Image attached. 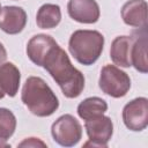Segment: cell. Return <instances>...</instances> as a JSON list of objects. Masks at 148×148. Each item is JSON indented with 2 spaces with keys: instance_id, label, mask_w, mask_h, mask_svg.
Here are the masks:
<instances>
[{
  "instance_id": "cell-3",
  "label": "cell",
  "mask_w": 148,
  "mask_h": 148,
  "mask_svg": "<svg viewBox=\"0 0 148 148\" xmlns=\"http://www.w3.org/2000/svg\"><path fill=\"white\" fill-rule=\"evenodd\" d=\"M104 37L96 30H76L72 34L68 49L74 59L82 65H92L102 54Z\"/></svg>"
},
{
  "instance_id": "cell-9",
  "label": "cell",
  "mask_w": 148,
  "mask_h": 148,
  "mask_svg": "<svg viewBox=\"0 0 148 148\" xmlns=\"http://www.w3.org/2000/svg\"><path fill=\"white\" fill-rule=\"evenodd\" d=\"M27 23V13L16 6H6L0 10V29L9 35L21 32Z\"/></svg>"
},
{
  "instance_id": "cell-20",
  "label": "cell",
  "mask_w": 148,
  "mask_h": 148,
  "mask_svg": "<svg viewBox=\"0 0 148 148\" xmlns=\"http://www.w3.org/2000/svg\"><path fill=\"white\" fill-rule=\"evenodd\" d=\"M3 96H5V92H3V91H2V89L0 88V99H1V98H3Z\"/></svg>"
},
{
  "instance_id": "cell-12",
  "label": "cell",
  "mask_w": 148,
  "mask_h": 148,
  "mask_svg": "<svg viewBox=\"0 0 148 148\" xmlns=\"http://www.w3.org/2000/svg\"><path fill=\"white\" fill-rule=\"evenodd\" d=\"M133 40V36H118L113 39L110 49V57L116 65L126 68L132 66L131 51Z\"/></svg>"
},
{
  "instance_id": "cell-18",
  "label": "cell",
  "mask_w": 148,
  "mask_h": 148,
  "mask_svg": "<svg viewBox=\"0 0 148 148\" xmlns=\"http://www.w3.org/2000/svg\"><path fill=\"white\" fill-rule=\"evenodd\" d=\"M18 146H20V147H38V146H40V147H46V145H45L43 141H40V140L36 139V138L25 139V140L22 141Z\"/></svg>"
},
{
  "instance_id": "cell-5",
  "label": "cell",
  "mask_w": 148,
  "mask_h": 148,
  "mask_svg": "<svg viewBox=\"0 0 148 148\" xmlns=\"http://www.w3.org/2000/svg\"><path fill=\"white\" fill-rule=\"evenodd\" d=\"M53 140L64 147L75 146L82 136V127L72 114L59 117L51 127Z\"/></svg>"
},
{
  "instance_id": "cell-11",
  "label": "cell",
  "mask_w": 148,
  "mask_h": 148,
  "mask_svg": "<svg viewBox=\"0 0 148 148\" xmlns=\"http://www.w3.org/2000/svg\"><path fill=\"white\" fill-rule=\"evenodd\" d=\"M123 21L138 29L147 28V2L145 0H130L121 8Z\"/></svg>"
},
{
  "instance_id": "cell-10",
  "label": "cell",
  "mask_w": 148,
  "mask_h": 148,
  "mask_svg": "<svg viewBox=\"0 0 148 148\" xmlns=\"http://www.w3.org/2000/svg\"><path fill=\"white\" fill-rule=\"evenodd\" d=\"M57 45H58V43L51 36L39 34V35L34 36L28 42L27 54L34 64H36L37 66H42L46 56Z\"/></svg>"
},
{
  "instance_id": "cell-1",
  "label": "cell",
  "mask_w": 148,
  "mask_h": 148,
  "mask_svg": "<svg viewBox=\"0 0 148 148\" xmlns=\"http://www.w3.org/2000/svg\"><path fill=\"white\" fill-rule=\"evenodd\" d=\"M42 66L51 74L67 98L81 95L84 88V76L72 65L67 53L59 45L50 51Z\"/></svg>"
},
{
  "instance_id": "cell-19",
  "label": "cell",
  "mask_w": 148,
  "mask_h": 148,
  "mask_svg": "<svg viewBox=\"0 0 148 148\" xmlns=\"http://www.w3.org/2000/svg\"><path fill=\"white\" fill-rule=\"evenodd\" d=\"M6 58H7V52H6V49H5V46H3V45L0 43V65L5 62Z\"/></svg>"
},
{
  "instance_id": "cell-4",
  "label": "cell",
  "mask_w": 148,
  "mask_h": 148,
  "mask_svg": "<svg viewBox=\"0 0 148 148\" xmlns=\"http://www.w3.org/2000/svg\"><path fill=\"white\" fill-rule=\"evenodd\" d=\"M98 86L104 94L119 98L125 96L130 90L131 80L125 72L114 65H105L101 71Z\"/></svg>"
},
{
  "instance_id": "cell-16",
  "label": "cell",
  "mask_w": 148,
  "mask_h": 148,
  "mask_svg": "<svg viewBox=\"0 0 148 148\" xmlns=\"http://www.w3.org/2000/svg\"><path fill=\"white\" fill-rule=\"evenodd\" d=\"M106 110H108V104L104 99L99 97H88L79 104L77 114L83 120H87L92 117L103 114Z\"/></svg>"
},
{
  "instance_id": "cell-2",
  "label": "cell",
  "mask_w": 148,
  "mask_h": 148,
  "mask_svg": "<svg viewBox=\"0 0 148 148\" xmlns=\"http://www.w3.org/2000/svg\"><path fill=\"white\" fill-rule=\"evenodd\" d=\"M21 98L28 110L37 117H49L56 112L59 101L47 83L38 77L30 76L27 79Z\"/></svg>"
},
{
  "instance_id": "cell-17",
  "label": "cell",
  "mask_w": 148,
  "mask_h": 148,
  "mask_svg": "<svg viewBox=\"0 0 148 148\" xmlns=\"http://www.w3.org/2000/svg\"><path fill=\"white\" fill-rule=\"evenodd\" d=\"M16 128V118L14 113L6 109L0 108V148L9 147L7 140L14 134Z\"/></svg>"
},
{
  "instance_id": "cell-13",
  "label": "cell",
  "mask_w": 148,
  "mask_h": 148,
  "mask_svg": "<svg viewBox=\"0 0 148 148\" xmlns=\"http://www.w3.org/2000/svg\"><path fill=\"white\" fill-rule=\"evenodd\" d=\"M134 37L132 51H131V62L136 71L141 73H147L148 62H147V34L146 28L141 29Z\"/></svg>"
},
{
  "instance_id": "cell-7",
  "label": "cell",
  "mask_w": 148,
  "mask_h": 148,
  "mask_svg": "<svg viewBox=\"0 0 148 148\" xmlns=\"http://www.w3.org/2000/svg\"><path fill=\"white\" fill-rule=\"evenodd\" d=\"M123 120L131 131L139 132L145 130L148 125V99L138 97L127 103L123 109Z\"/></svg>"
},
{
  "instance_id": "cell-8",
  "label": "cell",
  "mask_w": 148,
  "mask_h": 148,
  "mask_svg": "<svg viewBox=\"0 0 148 148\" xmlns=\"http://www.w3.org/2000/svg\"><path fill=\"white\" fill-rule=\"evenodd\" d=\"M67 10L69 16L80 23L91 24L99 18V6L95 0H69Z\"/></svg>"
},
{
  "instance_id": "cell-14",
  "label": "cell",
  "mask_w": 148,
  "mask_h": 148,
  "mask_svg": "<svg viewBox=\"0 0 148 148\" xmlns=\"http://www.w3.org/2000/svg\"><path fill=\"white\" fill-rule=\"evenodd\" d=\"M21 74L13 62L0 65V88L9 97H14L18 90Z\"/></svg>"
},
{
  "instance_id": "cell-15",
  "label": "cell",
  "mask_w": 148,
  "mask_h": 148,
  "mask_svg": "<svg viewBox=\"0 0 148 148\" xmlns=\"http://www.w3.org/2000/svg\"><path fill=\"white\" fill-rule=\"evenodd\" d=\"M61 20V10L58 5L45 3L43 5L36 15V23L40 29L56 28Z\"/></svg>"
},
{
  "instance_id": "cell-6",
  "label": "cell",
  "mask_w": 148,
  "mask_h": 148,
  "mask_svg": "<svg viewBox=\"0 0 148 148\" xmlns=\"http://www.w3.org/2000/svg\"><path fill=\"white\" fill-rule=\"evenodd\" d=\"M84 127L89 138V142L84 143V147H106L113 133V124L109 117L99 114L87 119Z\"/></svg>"
},
{
  "instance_id": "cell-21",
  "label": "cell",
  "mask_w": 148,
  "mask_h": 148,
  "mask_svg": "<svg viewBox=\"0 0 148 148\" xmlns=\"http://www.w3.org/2000/svg\"><path fill=\"white\" fill-rule=\"evenodd\" d=\"M0 10H1V8H0Z\"/></svg>"
}]
</instances>
